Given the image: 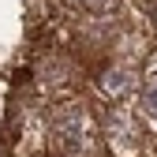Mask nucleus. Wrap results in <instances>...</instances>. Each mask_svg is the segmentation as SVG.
Instances as JSON below:
<instances>
[{"mask_svg":"<svg viewBox=\"0 0 157 157\" xmlns=\"http://www.w3.org/2000/svg\"><path fill=\"white\" fill-rule=\"evenodd\" d=\"M75 78H78V67L64 52H49L41 60V67H37V82H41L45 90H52V94H67L75 86Z\"/></svg>","mask_w":157,"mask_h":157,"instance_id":"20e7f679","label":"nucleus"},{"mask_svg":"<svg viewBox=\"0 0 157 157\" xmlns=\"http://www.w3.org/2000/svg\"><path fill=\"white\" fill-rule=\"evenodd\" d=\"M101 135H105V146L116 153V157H135L142 146V127H139V116H135L131 109L116 105L109 109L105 124H101Z\"/></svg>","mask_w":157,"mask_h":157,"instance_id":"f03ea898","label":"nucleus"},{"mask_svg":"<svg viewBox=\"0 0 157 157\" xmlns=\"http://www.w3.org/2000/svg\"><path fill=\"white\" fill-rule=\"evenodd\" d=\"M153 26H157V4H153Z\"/></svg>","mask_w":157,"mask_h":157,"instance_id":"0eeeda50","label":"nucleus"},{"mask_svg":"<svg viewBox=\"0 0 157 157\" xmlns=\"http://www.w3.org/2000/svg\"><path fill=\"white\" fill-rule=\"evenodd\" d=\"M94 86H97L101 97H109L112 105H120L124 97H131L139 90V71L131 64H124V60H105L97 67V75H94Z\"/></svg>","mask_w":157,"mask_h":157,"instance_id":"7ed1b4c3","label":"nucleus"},{"mask_svg":"<svg viewBox=\"0 0 157 157\" xmlns=\"http://www.w3.org/2000/svg\"><path fill=\"white\" fill-rule=\"evenodd\" d=\"M71 4L82 15H94V19H109V15L120 11V0H71Z\"/></svg>","mask_w":157,"mask_h":157,"instance_id":"423d86ee","label":"nucleus"},{"mask_svg":"<svg viewBox=\"0 0 157 157\" xmlns=\"http://www.w3.org/2000/svg\"><path fill=\"white\" fill-rule=\"evenodd\" d=\"M49 135L60 157H97L105 135L86 101H64L49 112Z\"/></svg>","mask_w":157,"mask_h":157,"instance_id":"f257e3e1","label":"nucleus"},{"mask_svg":"<svg viewBox=\"0 0 157 157\" xmlns=\"http://www.w3.org/2000/svg\"><path fill=\"white\" fill-rule=\"evenodd\" d=\"M139 109L150 120H157V64L146 75H139Z\"/></svg>","mask_w":157,"mask_h":157,"instance_id":"39448f33","label":"nucleus"}]
</instances>
